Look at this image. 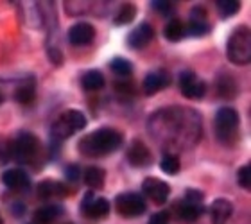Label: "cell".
<instances>
[{
    "instance_id": "obj_2",
    "label": "cell",
    "mask_w": 251,
    "mask_h": 224,
    "mask_svg": "<svg viewBox=\"0 0 251 224\" xmlns=\"http://www.w3.org/2000/svg\"><path fill=\"white\" fill-rule=\"evenodd\" d=\"M239 124H241V117L237 110L230 106H223L217 110L214 119V129L217 140L226 147L235 146L239 142Z\"/></svg>"
},
{
    "instance_id": "obj_21",
    "label": "cell",
    "mask_w": 251,
    "mask_h": 224,
    "mask_svg": "<svg viewBox=\"0 0 251 224\" xmlns=\"http://www.w3.org/2000/svg\"><path fill=\"white\" fill-rule=\"evenodd\" d=\"M104 84H106V79L99 70H88V72H84L83 77H81V86H83L86 92L102 90Z\"/></svg>"
},
{
    "instance_id": "obj_29",
    "label": "cell",
    "mask_w": 251,
    "mask_h": 224,
    "mask_svg": "<svg viewBox=\"0 0 251 224\" xmlns=\"http://www.w3.org/2000/svg\"><path fill=\"white\" fill-rule=\"evenodd\" d=\"M237 181L244 190H250L251 188V167L250 165H242L237 172Z\"/></svg>"
},
{
    "instance_id": "obj_18",
    "label": "cell",
    "mask_w": 251,
    "mask_h": 224,
    "mask_svg": "<svg viewBox=\"0 0 251 224\" xmlns=\"http://www.w3.org/2000/svg\"><path fill=\"white\" fill-rule=\"evenodd\" d=\"M233 214V204L228 199H215L210 208L212 224H226Z\"/></svg>"
},
{
    "instance_id": "obj_4",
    "label": "cell",
    "mask_w": 251,
    "mask_h": 224,
    "mask_svg": "<svg viewBox=\"0 0 251 224\" xmlns=\"http://www.w3.org/2000/svg\"><path fill=\"white\" fill-rule=\"evenodd\" d=\"M86 115L79 110H67L58 117V120L52 125V138L56 142H63L75 135L77 131H83L86 127Z\"/></svg>"
},
{
    "instance_id": "obj_9",
    "label": "cell",
    "mask_w": 251,
    "mask_h": 224,
    "mask_svg": "<svg viewBox=\"0 0 251 224\" xmlns=\"http://www.w3.org/2000/svg\"><path fill=\"white\" fill-rule=\"evenodd\" d=\"M179 90L187 99L196 100L201 99L206 94V83L201 77H198V74L187 70V72H181V75H179Z\"/></svg>"
},
{
    "instance_id": "obj_1",
    "label": "cell",
    "mask_w": 251,
    "mask_h": 224,
    "mask_svg": "<svg viewBox=\"0 0 251 224\" xmlns=\"http://www.w3.org/2000/svg\"><path fill=\"white\" fill-rule=\"evenodd\" d=\"M124 144V136L119 129L113 127H100L79 140V152L86 158H100L106 154L119 151Z\"/></svg>"
},
{
    "instance_id": "obj_33",
    "label": "cell",
    "mask_w": 251,
    "mask_h": 224,
    "mask_svg": "<svg viewBox=\"0 0 251 224\" xmlns=\"http://www.w3.org/2000/svg\"><path fill=\"white\" fill-rule=\"evenodd\" d=\"M169 219H171L169 212H158L149 219V224H169Z\"/></svg>"
},
{
    "instance_id": "obj_7",
    "label": "cell",
    "mask_w": 251,
    "mask_h": 224,
    "mask_svg": "<svg viewBox=\"0 0 251 224\" xmlns=\"http://www.w3.org/2000/svg\"><path fill=\"white\" fill-rule=\"evenodd\" d=\"M115 208L122 217H140L147 210L146 199L142 198L140 194L136 192H124L119 194L115 199Z\"/></svg>"
},
{
    "instance_id": "obj_17",
    "label": "cell",
    "mask_w": 251,
    "mask_h": 224,
    "mask_svg": "<svg viewBox=\"0 0 251 224\" xmlns=\"http://www.w3.org/2000/svg\"><path fill=\"white\" fill-rule=\"evenodd\" d=\"M38 196L42 199H59V198H67L68 196V188L67 185H63L59 181H54V179H45L38 185Z\"/></svg>"
},
{
    "instance_id": "obj_15",
    "label": "cell",
    "mask_w": 251,
    "mask_h": 224,
    "mask_svg": "<svg viewBox=\"0 0 251 224\" xmlns=\"http://www.w3.org/2000/svg\"><path fill=\"white\" fill-rule=\"evenodd\" d=\"M212 31V25L208 22L206 11L203 7H194L190 13V22H188V32L192 36H206Z\"/></svg>"
},
{
    "instance_id": "obj_14",
    "label": "cell",
    "mask_w": 251,
    "mask_h": 224,
    "mask_svg": "<svg viewBox=\"0 0 251 224\" xmlns=\"http://www.w3.org/2000/svg\"><path fill=\"white\" fill-rule=\"evenodd\" d=\"M152 38H154V29H152L151 24L144 22V24H140V25L135 27V29L129 32L127 45H129L131 49H144L152 42Z\"/></svg>"
},
{
    "instance_id": "obj_8",
    "label": "cell",
    "mask_w": 251,
    "mask_h": 224,
    "mask_svg": "<svg viewBox=\"0 0 251 224\" xmlns=\"http://www.w3.org/2000/svg\"><path fill=\"white\" fill-rule=\"evenodd\" d=\"M81 214L88 219L100 221L110 214V201L104 198H97L92 190L84 194L83 201H81Z\"/></svg>"
},
{
    "instance_id": "obj_32",
    "label": "cell",
    "mask_w": 251,
    "mask_h": 224,
    "mask_svg": "<svg viewBox=\"0 0 251 224\" xmlns=\"http://www.w3.org/2000/svg\"><path fill=\"white\" fill-rule=\"evenodd\" d=\"M115 88H117V92L119 94H122V95H135V84L131 83V81H122V83H115Z\"/></svg>"
},
{
    "instance_id": "obj_10",
    "label": "cell",
    "mask_w": 251,
    "mask_h": 224,
    "mask_svg": "<svg viewBox=\"0 0 251 224\" xmlns=\"http://www.w3.org/2000/svg\"><path fill=\"white\" fill-rule=\"evenodd\" d=\"M142 192L146 194V198L151 199L152 203L165 204L169 199V194H171V187L158 177H147L142 183Z\"/></svg>"
},
{
    "instance_id": "obj_30",
    "label": "cell",
    "mask_w": 251,
    "mask_h": 224,
    "mask_svg": "<svg viewBox=\"0 0 251 224\" xmlns=\"http://www.w3.org/2000/svg\"><path fill=\"white\" fill-rule=\"evenodd\" d=\"M152 7H154L158 13H162V15H169V13L174 11V2H169V0H154V2H152Z\"/></svg>"
},
{
    "instance_id": "obj_5",
    "label": "cell",
    "mask_w": 251,
    "mask_h": 224,
    "mask_svg": "<svg viewBox=\"0 0 251 224\" xmlns=\"http://www.w3.org/2000/svg\"><path fill=\"white\" fill-rule=\"evenodd\" d=\"M174 212L178 215V219L185 223H194L198 221L204 212V196L196 188H188L185 194V199H179L174 204Z\"/></svg>"
},
{
    "instance_id": "obj_12",
    "label": "cell",
    "mask_w": 251,
    "mask_h": 224,
    "mask_svg": "<svg viewBox=\"0 0 251 224\" xmlns=\"http://www.w3.org/2000/svg\"><path fill=\"white\" fill-rule=\"evenodd\" d=\"M68 42L74 47H84L95 40V27L88 22H77L68 29Z\"/></svg>"
},
{
    "instance_id": "obj_24",
    "label": "cell",
    "mask_w": 251,
    "mask_h": 224,
    "mask_svg": "<svg viewBox=\"0 0 251 224\" xmlns=\"http://www.w3.org/2000/svg\"><path fill=\"white\" fill-rule=\"evenodd\" d=\"M15 99L24 106L32 104L34 99H36V86H34V81L20 84V86L15 90Z\"/></svg>"
},
{
    "instance_id": "obj_3",
    "label": "cell",
    "mask_w": 251,
    "mask_h": 224,
    "mask_svg": "<svg viewBox=\"0 0 251 224\" xmlns=\"http://www.w3.org/2000/svg\"><path fill=\"white\" fill-rule=\"evenodd\" d=\"M226 54L233 65H248L251 61V32L250 27L241 25L231 32L226 43Z\"/></svg>"
},
{
    "instance_id": "obj_16",
    "label": "cell",
    "mask_w": 251,
    "mask_h": 224,
    "mask_svg": "<svg viewBox=\"0 0 251 224\" xmlns=\"http://www.w3.org/2000/svg\"><path fill=\"white\" fill-rule=\"evenodd\" d=\"M2 183L11 190H25L31 185V179L22 169H7L2 174Z\"/></svg>"
},
{
    "instance_id": "obj_35",
    "label": "cell",
    "mask_w": 251,
    "mask_h": 224,
    "mask_svg": "<svg viewBox=\"0 0 251 224\" xmlns=\"http://www.w3.org/2000/svg\"><path fill=\"white\" fill-rule=\"evenodd\" d=\"M29 224H31V223H29Z\"/></svg>"
},
{
    "instance_id": "obj_13",
    "label": "cell",
    "mask_w": 251,
    "mask_h": 224,
    "mask_svg": "<svg viewBox=\"0 0 251 224\" xmlns=\"http://www.w3.org/2000/svg\"><path fill=\"white\" fill-rule=\"evenodd\" d=\"M169 84H171V74L167 70H154V72H149L144 79V84H142V88H144V94L146 95H154L158 92H162L163 88H167Z\"/></svg>"
},
{
    "instance_id": "obj_11",
    "label": "cell",
    "mask_w": 251,
    "mask_h": 224,
    "mask_svg": "<svg viewBox=\"0 0 251 224\" xmlns=\"http://www.w3.org/2000/svg\"><path fill=\"white\" fill-rule=\"evenodd\" d=\"M126 156H127V162H129L131 167H136V169L149 167V165L152 163L151 151H149V147H147L142 140L131 142L129 147H127Z\"/></svg>"
},
{
    "instance_id": "obj_6",
    "label": "cell",
    "mask_w": 251,
    "mask_h": 224,
    "mask_svg": "<svg viewBox=\"0 0 251 224\" xmlns=\"http://www.w3.org/2000/svg\"><path fill=\"white\" fill-rule=\"evenodd\" d=\"M40 140L29 131H22L13 144V156L20 163H31L40 152Z\"/></svg>"
},
{
    "instance_id": "obj_19",
    "label": "cell",
    "mask_w": 251,
    "mask_h": 224,
    "mask_svg": "<svg viewBox=\"0 0 251 224\" xmlns=\"http://www.w3.org/2000/svg\"><path fill=\"white\" fill-rule=\"evenodd\" d=\"M63 214V208L59 204H45L42 208H38L32 215L31 224H52Z\"/></svg>"
},
{
    "instance_id": "obj_28",
    "label": "cell",
    "mask_w": 251,
    "mask_h": 224,
    "mask_svg": "<svg viewBox=\"0 0 251 224\" xmlns=\"http://www.w3.org/2000/svg\"><path fill=\"white\" fill-rule=\"evenodd\" d=\"M136 18V7L133 4H124L119 9V13H117L115 16V24L117 25H127V24H131V22Z\"/></svg>"
},
{
    "instance_id": "obj_20",
    "label": "cell",
    "mask_w": 251,
    "mask_h": 224,
    "mask_svg": "<svg viewBox=\"0 0 251 224\" xmlns=\"http://www.w3.org/2000/svg\"><path fill=\"white\" fill-rule=\"evenodd\" d=\"M215 88H217V95H219L221 99H226V100L233 99L237 95V92H239L237 81L231 77L230 74H221L219 77H217Z\"/></svg>"
},
{
    "instance_id": "obj_23",
    "label": "cell",
    "mask_w": 251,
    "mask_h": 224,
    "mask_svg": "<svg viewBox=\"0 0 251 224\" xmlns=\"http://www.w3.org/2000/svg\"><path fill=\"white\" fill-rule=\"evenodd\" d=\"M163 34L169 42H179L187 34V25L179 18H173L167 22V25L163 27Z\"/></svg>"
},
{
    "instance_id": "obj_31",
    "label": "cell",
    "mask_w": 251,
    "mask_h": 224,
    "mask_svg": "<svg viewBox=\"0 0 251 224\" xmlns=\"http://www.w3.org/2000/svg\"><path fill=\"white\" fill-rule=\"evenodd\" d=\"M65 174H67V179L68 181H79L81 177H83V171H81V167L79 165H68L67 169H65Z\"/></svg>"
},
{
    "instance_id": "obj_27",
    "label": "cell",
    "mask_w": 251,
    "mask_h": 224,
    "mask_svg": "<svg viewBox=\"0 0 251 224\" xmlns=\"http://www.w3.org/2000/svg\"><path fill=\"white\" fill-rule=\"evenodd\" d=\"M160 169H162L165 174L169 176H174V174H178L179 169H181V163H179V158L173 152H169V154H163L162 162H160Z\"/></svg>"
},
{
    "instance_id": "obj_26",
    "label": "cell",
    "mask_w": 251,
    "mask_h": 224,
    "mask_svg": "<svg viewBox=\"0 0 251 224\" xmlns=\"http://www.w3.org/2000/svg\"><path fill=\"white\" fill-rule=\"evenodd\" d=\"M110 68L111 72H115L117 75H121L124 79H129V75L133 74V65L126 57H113L110 63Z\"/></svg>"
},
{
    "instance_id": "obj_22",
    "label": "cell",
    "mask_w": 251,
    "mask_h": 224,
    "mask_svg": "<svg viewBox=\"0 0 251 224\" xmlns=\"http://www.w3.org/2000/svg\"><path fill=\"white\" fill-rule=\"evenodd\" d=\"M83 179H84V183H86V187H90L92 190H99V188L104 187L106 172L100 167H88V169H84Z\"/></svg>"
},
{
    "instance_id": "obj_25",
    "label": "cell",
    "mask_w": 251,
    "mask_h": 224,
    "mask_svg": "<svg viewBox=\"0 0 251 224\" xmlns=\"http://www.w3.org/2000/svg\"><path fill=\"white\" fill-rule=\"evenodd\" d=\"M215 7H217V13H219L221 18H230V16L239 13L241 2H237V0H217Z\"/></svg>"
},
{
    "instance_id": "obj_34",
    "label": "cell",
    "mask_w": 251,
    "mask_h": 224,
    "mask_svg": "<svg viewBox=\"0 0 251 224\" xmlns=\"http://www.w3.org/2000/svg\"><path fill=\"white\" fill-rule=\"evenodd\" d=\"M0 224H2V217H0Z\"/></svg>"
}]
</instances>
